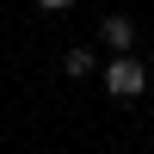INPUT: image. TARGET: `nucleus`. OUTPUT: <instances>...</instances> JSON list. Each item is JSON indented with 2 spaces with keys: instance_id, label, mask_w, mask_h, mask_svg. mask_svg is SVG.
I'll list each match as a JSON object with an SVG mask.
<instances>
[{
  "instance_id": "1",
  "label": "nucleus",
  "mask_w": 154,
  "mask_h": 154,
  "mask_svg": "<svg viewBox=\"0 0 154 154\" xmlns=\"http://www.w3.org/2000/svg\"><path fill=\"white\" fill-rule=\"evenodd\" d=\"M105 93H111V99H142V93H148V68H142L136 56L105 62Z\"/></svg>"
},
{
  "instance_id": "2",
  "label": "nucleus",
  "mask_w": 154,
  "mask_h": 154,
  "mask_svg": "<svg viewBox=\"0 0 154 154\" xmlns=\"http://www.w3.org/2000/svg\"><path fill=\"white\" fill-rule=\"evenodd\" d=\"M99 37H105V49H117V56H130V43H136V25L123 19V12H111V19L99 25Z\"/></svg>"
},
{
  "instance_id": "3",
  "label": "nucleus",
  "mask_w": 154,
  "mask_h": 154,
  "mask_svg": "<svg viewBox=\"0 0 154 154\" xmlns=\"http://www.w3.org/2000/svg\"><path fill=\"white\" fill-rule=\"evenodd\" d=\"M62 68H68L74 80H86V74H99V56H93V49H86V43H74L68 56H62Z\"/></svg>"
},
{
  "instance_id": "4",
  "label": "nucleus",
  "mask_w": 154,
  "mask_h": 154,
  "mask_svg": "<svg viewBox=\"0 0 154 154\" xmlns=\"http://www.w3.org/2000/svg\"><path fill=\"white\" fill-rule=\"evenodd\" d=\"M37 6H49V12H62V6H74V0H37Z\"/></svg>"
}]
</instances>
